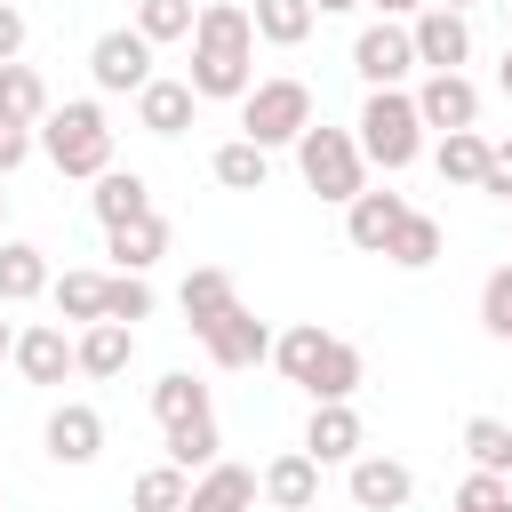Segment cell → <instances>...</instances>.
<instances>
[{
	"mask_svg": "<svg viewBox=\"0 0 512 512\" xmlns=\"http://www.w3.org/2000/svg\"><path fill=\"white\" fill-rule=\"evenodd\" d=\"M464 456H472V472H512V424L504 416H472L464 424Z\"/></svg>",
	"mask_w": 512,
	"mask_h": 512,
	"instance_id": "32",
	"label": "cell"
},
{
	"mask_svg": "<svg viewBox=\"0 0 512 512\" xmlns=\"http://www.w3.org/2000/svg\"><path fill=\"white\" fill-rule=\"evenodd\" d=\"M192 112H200L192 80H168V72L136 96V128H144V136H184V128H192Z\"/></svg>",
	"mask_w": 512,
	"mask_h": 512,
	"instance_id": "18",
	"label": "cell"
},
{
	"mask_svg": "<svg viewBox=\"0 0 512 512\" xmlns=\"http://www.w3.org/2000/svg\"><path fill=\"white\" fill-rule=\"evenodd\" d=\"M0 360H16V328L8 320H0Z\"/></svg>",
	"mask_w": 512,
	"mask_h": 512,
	"instance_id": "43",
	"label": "cell"
},
{
	"mask_svg": "<svg viewBox=\"0 0 512 512\" xmlns=\"http://www.w3.org/2000/svg\"><path fill=\"white\" fill-rule=\"evenodd\" d=\"M480 328H488L496 344H512V256L480 280Z\"/></svg>",
	"mask_w": 512,
	"mask_h": 512,
	"instance_id": "36",
	"label": "cell"
},
{
	"mask_svg": "<svg viewBox=\"0 0 512 512\" xmlns=\"http://www.w3.org/2000/svg\"><path fill=\"white\" fill-rule=\"evenodd\" d=\"M304 456H312V464H352V456H368L360 408H352V400H312V416H304Z\"/></svg>",
	"mask_w": 512,
	"mask_h": 512,
	"instance_id": "8",
	"label": "cell"
},
{
	"mask_svg": "<svg viewBox=\"0 0 512 512\" xmlns=\"http://www.w3.org/2000/svg\"><path fill=\"white\" fill-rule=\"evenodd\" d=\"M352 136H360V152H368L384 176L416 168V160H424V112H416V88H368Z\"/></svg>",
	"mask_w": 512,
	"mask_h": 512,
	"instance_id": "1",
	"label": "cell"
},
{
	"mask_svg": "<svg viewBox=\"0 0 512 512\" xmlns=\"http://www.w3.org/2000/svg\"><path fill=\"white\" fill-rule=\"evenodd\" d=\"M104 320H120V328L152 320V280H144V272H120V280L104 288Z\"/></svg>",
	"mask_w": 512,
	"mask_h": 512,
	"instance_id": "37",
	"label": "cell"
},
{
	"mask_svg": "<svg viewBox=\"0 0 512 512\" xmlns=\"http://www.w3.org/2000/svg\"><path fill=\"white\" fill-rule=\"evenodd\" d=\"M48 288H56L48 248H32V240H0V304H32V296H48Z\"/></svg>",
	"mask_w": 512,
	"mask_h": 512,
	"instance_id": "21",
	"label": "cell"
},
{
	"mask_svg": "<svg viewBox=\"0 0 512 512\" xmlns=\"http://www.w3.org/2000/svg\"><path fill=\"white\" fill-rule=\"evenodd\" d=\"M248 16H256V40H264V48H304V40H312V24H320V8H312V0H256Z\"/></svg>",
	"mask_w": 512,
	"mask_h": 512,
	"instance_id": "23",
	"label": "cell"
},
{
	"mask_svg": "<svg viewBox=\"0 0 512 512\" xmlns=\"http://www.w3.org/2000/svg\"><path fill=\"white\" fill-rule=\"evenodd\" d=\"M256 480H264V504H272V512H312V504H320V464H312L304 448H280Z\"/></svg>",
	"mask_w": 512,
	"mask_h": 512,
	"instance_id": "15",
	"label": "cell"
},
{
	"mask_svg": "<svg viewBox=\"0 0 512 512\" xmlns=\"http://www.w3.org/2000/svg\"><path fill=\"white\" fill-rule=\"evenodd\" d=\"M496 88L512 96V40H504V56H496Z\"/></svg>",
	"mask_w": 512,
	"mask_h": 512,
	"instance_id": "42",
	"label": "cell"
},
{
	"mask_svg": "<svg viewBox=\"0 0 512 512\" xmlns=\"http://www.w3.org/2000/svg\"><path fill=\"white\" fill-rule=\"evenodd\" d=\"M104 256H112L120 272H152V264L168 256V216H136V224H112V232H104Z\"/></svg>",
	"mask_w": 512,
	"mask_h": 512,
	"instance_id": "22",
	"label": "cell"
},
{
	"mask_svg": "<svg viewBox=\"0 0 512 512\" xmlns=\"http://www.w3.org/2000/svg\"><path fill=\"white\" fill-rule=\"evenodd\" d=\"M304 392H312V400H352V392H360V344L328 336V352H320V368L304 376Z\"/></svg>",
	"mask_w": 512,
	"mask_h": 512,
	"instance_id": "29",
	"label": "cell"
},
{
	"mask_svg": "<svg viewBox=\"0 0 512 512\" xmlns=\"http://www.w3.org/2000/svg\"><path fill=\"white\" fill-rule=\"evenodd\" d=\"M0 216H8V192H0Z\"/></svg>",
	"mask_w": 512,
	"mask_h": 512,
	"instance_id": "48",
	"label": "cell"
},
{
	"mask_svg": "<svg viewBox=\"0 0 512 512\" xmlns=\"http://www.w3.org/2000/svg\"><path fill=\"white\" fill-rule=\"evenodd\" d=\"M344 496H352L360 512H408V496H416V472H408L400 456L368 448V456H352V464H344Z\"/></svg>",
	"mask_w": 512,
	"mask_h": 512,
	"instance_id": "7",
	"label": "cell"
},
{
	"mask_svg": "<svg viewBox=\"0 0 512 512\" xmlns=\"http://www.w3.org/2000/svg\"><path fill=\"white\" fill-rule=\"evenodd\" d=\"M496 8H504V24H512V0H496Z\"/></svg>",
	"mask_w": 512,
	"mask_h": 512,
	"instance_id": "46",
	"label": "cell"
},
{
	"mask_svg": "<svg viewBox=\"0 0 512 512\" xmlns=\"http://www.w3.org/2000/svg\"><path fill=\"white\" fill-rule=\"evenodd\" d=\"M408 40H416V64L424 72H464L472 64V16H456V8H424L408 24Z\"/></svg>",
	"mask_w": 512,
	"mask_h": 512,
	"instance_id": "10",
	"label": "cell"
},
{
	"mask_svg": "<svg viewBox=\"0 0 512 512\" xmlns=\"http://www.w3.org/2000/svg\"><path fill=\"white\" fill-rule=\"evenodd\" d=\"M488 512H512V496H504V504H488Z\"/></svg>",
	"mask_w": 512,
	"mask_h": 512,
	"instance_id": "47",
	"label": "cell"
},
{
	"mask_svg": "<svg viewBox=\"0 0 512 512\" xmlns=\"http://www.w3.org/2000/svg\"><path fill=\"white\" fill-rule=\"evenodd\" d=\"M480 192H488V200H512V136L488 144V176H480Z\"/></svg>",
	"mask_w": 512,
	"mask_h": 512,
	"instance_id": "39",
	"label": "cell"
},
{
	"mask_svg": "<svg viewBox=\"0 0 512 512\" xmlns=\"http://www.w3.org/2000/svg\"><path fill=\"white\" fill-rule=\"evenodd\" d=\"M16 56H24V8L0 0V64H16Z\"/></svg>",
	"mask_w": 512,
	"mask_h": 512,
	"instance_id": "40",
	"label": "cell"
},
{
	"mask_svg": "<svg viewBox=\"0 0 512 512\" xmlns=\"http://www.w3.org/2000/svg\"><path fill=\"white\" fill-rule=\"evenodd\" d=\"M256 496H264V480H256L248 464H208V472L192 480L184 512H256Z\"/></svg>",
	"mask_w": 512,
	"mask_h": 512,
	"instance_id": "17",
	"label": "cell"
},
{
	"mask_svg": "<svg viewBox=\"0 0 512 512\" xmlns=\"http://www.w3.org/2000/svg\"><path fill=\"white\" fill-rule=\"evenodd\" d=\"M176 304H184L192 336H208L224 312H240V288H232V272H224V264H192V272H184V288H176Z\"/></svg>",
	"mask_w": 512,
	"mask_h": 512,
	"instance_id": "13",
	"label": "cell"
},
{
	"mask_svg": "<svg viewBox=\"0 0 512 512\" xmlns=\"http://www.w3.org/2000/svg\"><path fill=\"white\" fill-rule=\"evenodd\" d=\"M0 512H8V496H0Z\"/></svg>",
	"mask_w": 512,
	"mask_h": 512,
	"instance_id": "49",
	"label": "cell"
},
{
	"mask_svg": "<svg viewBox=\"0 0 512 512\" xmlns=\"http://www.w3.org/2000/svg\"><path fill=\"white\" fill-rule=\"evenodd\" d=\"M152 48H168V40H192V24H200V8L192 0H136V16H128Z\"/></svg>",
	"mask_w": 512,
	"mask_h": 512,
	"instance_id": "34",
	"label": "cell"
},
{
	"mask_svg": "<svg viewBox=\"0 0 512 512\" xmlns=\"http://www.w3.org/2000/svg\"><path fill=\"white\" fill-rule=\"evenodd\" d=\"M56 104H48V88H40V72L32 64H0V120H16V128H40Z\"/></svg>",
	"mask_w": 512,
	"mask_h": 512,
	"instance_id": "26",
	"label": "cell"
},
{
	"mask_svg": "<svg viewBox=\"0 0 512 512\" xmlns=\"http://www.w3.org/2000/svg\"><path fill=\"white\" fill-rule=\"evenodd\" d=\"M152 416H160V432H168V424H192V416H216V408H208V384H200V376L168 368V376L152 384Z\"/></svg>",
	"mask_w": 512,
	"mask_h": 512,
	"instance_id": "30",
	"label": "cell"
},
{
	"mask_svg": "<svg viewBox=\"0 0 512 512\" xmlns=\"http://www.w3.org/2000/svg\"><path fill=\"white\" fill-rule=\"evenodd\" d=\"M312 8H320V16H344V8H360V0H312Z\"/></svg>",
	"mask_w": 512,
	"mask_h": 512,
	"instance_id": "44",
	"label": "cell"
},
{
	"mask_svg": "<svg viewBox=\"0 0 512 512\" xmlns=\"http://www.w3.org/2000/svg\"><path fill=\"white\" fill-rule=\"evenodd\" d=\"M216 184L224 192H264V176H272V152L264 144H248V136H232V144H216Z\"/></svg>",
	"mask_w": 512,
	"mask_h": 512,
	"instance_id": "27",
	"label": "cell"
},
{
	"mask_svg": "<svg viewBox=\"0 0 512 512\" xmlns=\"http://www.w3.org/2000/svg\"><path fill=\"white\" fill-rule=\"evenodd\" d=\"M88 208H96L104 232H112V224H136V216H152V184H144L136 168H104L96 192H88Z\"/></svg>",
	"mask_w": 512,
	"mask_h": 512,
	"instance_id": "20",
	"label": "cell"
},
{
	"mask_svg": "<svg viewBox=\"0 0 512 512\" xmlns=\"http://www.w3.org/2000/svg\"><path fill=\"white\" fill-rule=\"evenodd\" d=\"M440 248H448V232H440V216H424V208H408L384 256H392L400 272H424V264H440Z\"/></svg>",
	"mask_w": 512,
	"mask_h": 512,
	"instance_id": "25",
	"label": "cell"
},
{
	"mask_svg": "<svg viewBox=\"0 0 512 512\" xmlns=\"http://www.w3.org/2000/svg\"><path fill=\"white\" fill-rule=\"evenodd\" d=\"M368 8H384V16H392V24H416V16H424V8H432V0H368Z\"/></svg>",
	"mask_w": 512,
	"mask_h": 512,
	"instance_id": "41",
	"label": "cell"
},
{
	"mask_svg": "<svg viewBox=\"0 0 512 512\" xmlns=\"http://www.w3.org/2000/svg\"><path fill=\"white\" fill-rule=\"evenodd\" d=\"M320 352H328V328H320V320H296V328L272 336V368H280L288 384H304V376L320 368Z\"/></svg>",
	"mask_w": 512,
	"mask_h": 512,
	"instance_id": "28",
	"label": "cell"
},
{
	"mask_svg": "<svg viewBox=\"0 0 512 512\" xmlns=\"http://www.w3.org/2000/svg\"><path fill=\"white\" fill-rule=\"evenodd\" d=\"M88 80L104 88V96H144L160 72H152V40L136 32V24H112V32H96V48H88Z\"/></svg>",
	"mask_w": 512,
	"mask_h": 512,
	"instance_id": "5",
	"label": "cell"
},
{
	"mask_svg": "<svg viewBox=\"0 0 512 512\" xmlns=\"http://www.w3.org/2000/svg\"><path fill=\"white\" fill-rule=\"evenodd\" d=\"M16 376H24V384H64V376H80V352H72L64 320L16 328Z\"/></svg>",
	"mask_w": 512,
	"mask_h": 512,
	"instance_id": "11",
	"label": "cell"
},
{
	"mask_svg": "<svg viewBox=\"0 0 512 512\" xmlns=\"http://www.w3.org/2000/svg\"><path fill=\"white\" fill-rule=\"evenodd\" d=\"M432 8H456V16H472V8H480V0H432Z\"/></svg>",
	"mask_w": 512,
	"mask_h": 512,
	"instance_id": "45",
	"label": "cell"
},
{
	"mask_svg": "<svg viewBox=\"0 0 512 512\" xmlns=\"http://www.w3.org/2000/svg\"><path fill=\"white\" fill-rule=\"evenodd\" d=\"M296 168H304V184H312L320 200H336V208H352V200L368 192V152H360L352 128L312 120V128L296 136Z\"/></svg>",
	"mask_w": 512,
	"mask_h": 512,
	"instance_id": "3",
	"label": "cell"
},
{
	"mask_svg": "<svg viewBox=\"0 0 512 512\" xmlns=\"http://www.w3.org/2000/svg\"><path fill=\"white\" fill-rule=\"evenodd\" d=\"M432 168H440V184H472V192H480V176H488V136H480V128L440 136V144H432Z\"/></svg>",
	"mask_w": 512,
	"mask_h": 512,
	"instance_id": "24",
	"label": "cell"
},
{
	"mask_svg": "<svg viewBox=\"0 0 512 512\" xmlns=\"http://www.w3.org/2000/svg\"><path fill=\"white\" fill-rule=\"evenodd\" d=\"M104 288H112L104 272H64V280L48 288V296H56V320H80V328L104 320Z\"/></svg>",
	"mask_w": 512,
	"mask_h": 512,
	"instance_id": "35",
	"label": "cell"
},
{
	"mask_svg": "<svg viewBox=\"0 0 512 512\" xmlns=\"http://www.w3.org/2000/svg\"><path fill=\"white\" fill-rule=\"evenodd\" d=\"M312 128V88L296 80V72H272V80H256L248 96H240V136L248 144H296Z\"/></svg>",
	"mask_w": 512,
	"mask_h": 512,
	"instance_id": "4",
	"label": "cell"
},
{
	"mask_svg": "<svg viewBox=\"0 0 512 512\" xmlns=\"http://www.w3.org/2000/svg\"><path fill=\"white\" fill-rule=\"evenodd\" d=\"M72 352H80V376H128V360H136V328H120V320H88L80 336H72Z\"/></svg>",
	"mask_w": 512,
	"mask_h": 512,
	"instance_id": "19",
	"label": "cell"
},
{
	"mask_svg": "<svg viewBox=\"0 0 512 512\" xmlns=\"http://www.w3.org/2000/svg\"><path fill=\"white\" fill-rule=\"evenodd\" d=\"M168 464H176V472H208V464H224V432H216V416L168 424Z\"/></svg>",
	"mask_w": 512,
	"mask_h": 512,
	"instance_id": "31",
	"label": "cell"
},
{
	"mask_svg": "<svg viewBox=\"0 0 512 512\" xmlns=\"http://www.w3.org/2000/svg\"><path fill=\"white\" fill-rule=\"evenodd\" d=\"M40 152L56 160V176H104L112 168V120H104V104H88V96H72V104H56L48 120H40Z\"/></svg>",
	"mask_w": 512,
	"mask_h": 512,
	"instance_id": "2",
	"label": "cell"
},
{
	"mask_svg": "<svg viewBox=\"0 0 512 512\" xmlns=\"http://www.w3.org/2000/svg\"><path fill=\"white\" fill-rule=\"evenodd\" d=\"M40 448H48L56 464H72V472H80V464H96V456H104V416H96L88 400H56V408H48V424H40Z\"/></svg>",
	"mask_w": 512,
	"mask_h": 512,
	"instance_id": "9",
	"label": "cell"
},
{
	"mask_svg": "<svg viewBox=\"0 0 512 512\" xmlns=\"http://www.w3.org/2000/svg\"><path fill=\"white\" fill-rule=\"evenodd\" d=\"M352 72H360L368 88H408V72H424V64H416V40H408V24L376 16V24L352 40Z\"/></svg>",
	"mask_w": 512,
	"mask_h": 512,
	"instance_id": "6",
	"label": "cell"
},
{
	"mask_svg": "<svg viewBox=\"0 0 512 512\" xmlns=\"http://www.w3.org/2000/svg\"><path fill=\"white\" fill-rule=\"evenodd\" d=\"M200 344H208V360H216V368H256V360H272V328H264L248 304H240V312H224Z\"/></svg>",
	"mask_w": 512,
	"mask_h": 512,
	"instance_id": "14",
	"label": "cell"
},
{
	"mask_svg": "<svg viewBox=\"0 0 512 512\" xmlns=\"http://www.w3.org/2000/svg\"><path fill=\"white\" fill-rule=\"evenodd\" d=\"M32 144H40V128H16V120H0V176H16V168L32 160Z\"/></svg>",
	"mask_w": 512,
	"mask_h": 512,
	"instance_id": "38",
	"label": "cell"
},
{
	"mask_svg": "<svg viewBox=\"0 0 512 512\" xmlns=\"http://www.w3.org/2000/svg\"><path fill=\"white\" fill-rule=\"evenodd\" d=\"M400 216H408V200L384 184V192H360L352 208H344V240L352 248H368V256H384L392 248V232H400Z\"/></svg>",
	"mask_w": 512,
	"mask_h": 512,
	"instance_id": "16",
	"label": "cell"
},
{
	"mask_svg": "<svg viewBox=\"0 0 512 512\" xmlns=\"http://www.w3.org/2000/svg\"><path fill=\"white\" fill-rule=\"evenodd\" d=\"M416 112H424V128H440V136L480 128V88H472L464 72H424V80H416Z\"/></svg>",
	"mask_w": 512,
	"mask_h": 512,
	"instance_id": "12",
	"label": "cell"
},
{
	"mask_svg": "<svg viewBox=\"0 0 512 512\" xmlns=\"http://www.w3.org/2000/svg\"><path fill=\"white\" fill-rule=\"evenodd\" d=\"M184 496H192V472H176V464H144L128 488L136 512H184Z\"/></svg>",
	"mask_w": 512,
	"mask_h": 512,
	"instance_id": "33",
	"label": "cell"
}]
</instances>
